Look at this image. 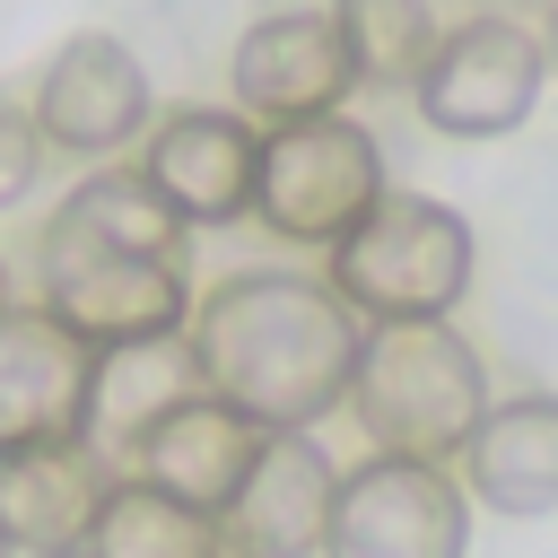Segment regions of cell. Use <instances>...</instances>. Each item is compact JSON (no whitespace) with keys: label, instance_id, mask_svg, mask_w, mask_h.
<instances>
[{"label":"cell","instance_id":"cell-17","mask_svg":"<svg viewBox=\"0 0 558 558\" xmlns=\"http://www.w3.org/2000/svg\"><path fill=\"white\" fill-rule=\"evenodd\" d=\"M87 558H227L218 549V523L192 514L183 497L148 488V480H122L87 532Z\"/></svg>","mask_w":558,"mask_h":558},{"label":"cell","instance_id":"cell-11","mask_svg":"<svg viewBox=\"0 0 558 558\" xmlns=\"http://www.w3.org/2000/svg\"><path fill=\"white\" fill-rule=\"evenodd\" d=\"M349 87H357L349 44L314 9H279V17L244 26V44H235V96H244V113L314 122V113H340Z\"/></svg>","mask_w":558,"mask_h":558},{"label":"cell","instance_id":"cell-9","mask_svg":"<svg viewBox=\"0 0 558 558\" xmlns=\"http://www.w3.org/2000/svg\"><path fill=\"white\" fill-rule=\"evenodd\" d=\"M340 514V471L314 436H262L235 506L218 514L227 558H323Z\"/></svg>","mask_w":558,"mask_h":558},{"label":"cell","instance_id":"cell-13","mask_svg":"<svg viewBox=\"0 0 558 558\" xmlns=\"http://www.w3.org/2000/svg\"><path fill=\"white\" fill-rule=\"evenodd\" d=\"M105 497H113V480H105L96 445L0 453V541L17 558H70V549H87Z\"/></svg>","mask_w":558,"mask_h":558},{"label":"cell","instance_id":"cell-18","mask_svg":"<svg viewBox=\"0 0 558 558\" xmlns=\"http://www.w3.org/2000/svg\"><path fill=\"white\" fill-rule=\"evenodd\" d=\"M331 26L349 44V70L366 87H418L427 61H436V17L427 0H331Z\"/></svg>","mask_w":558,"mask_h":558},{"label":"cell","instance_id":"cell-20","mask_svg":"<svg viewBox=\"0 0 558 558\" xmlns=\"http://www.w3.org/2000/svg\"><path fill=\"white\" fill-rule=\"evenodd\" d=\"M549 52H558V9H549Z\"/></svg>","mask_w":558,"mask_h":558},{"label":"cell","instance_id":"cell-23","mask_svg":"<svg viewBox=\"0 0 558 558\" xmlns=\"http://www.w3.org/2000/svg\"><path fill=\"white\" fill-rule=\"evenodd\" d=\"M0 558H9V541H0Z\"/></svg>","mask_w":558,"mask_h":558},{"label":"cell","instance_id":"cell-6","mask_svg":"<svg viewBox=\"0 0 558 558\" xmlns=\"http://www.w3.org/2000/svg\"><path fill=\"white\" fill-rule=\"evenodd\" d=\"M541 78H549V44H541L532 26H514V17H471V26H453V35L436 44V61H427V78H418L410 96H418V113H427L436 131H453V140H497V131H514V122L541 105Z\"/></svg>","mask_w":558,"mask_h":558},{"label":"cell","instance_id":"cell-7","mask_svg":"<svg viewBox=\"0 0 558 558\" xmlns=\"http://www.w3.org/2000/svg\"><path fill=\"white\" fill-rule=\"evenodd\" d=\"M462 549H471V506L436 462L375 453L366 471L340 480L323 558H462Z\"/></svg>","mask_w":558,"mask_h":558},{"label":"cell","instance_id":"cell-5","mask_svg":"<svg viewBox=\"0 0 558 558\" xmlns=\"http://www.w3.org/2000/svg\"><path fill=\"white\" fill-rule=\"evenodd\" d=\"M384 201V157L375 131L349 113H314V122H279L262 131V174H253V218L296 235V244H349L357 218Z\"/></svg>","mask_w":558,"mask_h":558},{"label":"cell","instance_id":"cell-22","mask_svg":"<svg viewBox=\"0 0 558 558\" xmlns=\"http://www.w3.org/2000/svg\"><path fill=\"white\" fill-rule=\"evenodd\" d=\"M70 558H87V549H70Z\"/></svg>","mask_w":558,"mask_h":558},{"label":"cell","instance_id":"cell-19","mask_svg":"<svg viewBox=\"0 0 558 558\" xmlns=\"http://www.w3.org/2000/svg\"><path fill=\"white\" fill-rule=\"evenodd\" d=\"M44 122L35 113H17L9 96H0V209H17L26 192H35V166H44Z\"/></svg>","mask_w":558,"mask_h":558},{"label":"cell","instance_id":"cell-8","mask_svg":"<svg viewBox=\"0 0 558 558\" xmlns=\"http://www.w3.org/2000/svg\"><path fill=\"white\" fill-rule=\"evenodd\" d=\"M87 401H96V349L44 305H9L0 314V453L87 445Z\"/></svg>","mask_w":558,"mask_h":558},{"label":"cell","instance_id":"cell-14","mask_svg":"<svg viewBox=\"0 0 558 558\" xmlns=\"http://www.w3.org/2000/svg\"><path fill=\"white\" fill-rule=\"evenodd\" d=\"M253 453H262V427H253L244 410H227L218 392H192L183 410H166V418L148 427V445H140L131 462H140L148 488H166V497H183L192 514L218 523V514L235 506Z\"/></svg>","mask_w":558,"mask_h":558},{"label":"cell","instance_id":"cell-15","mask_svg":"<svg viewBox=\"0 0 558 558\" xmlns=\"http://www.w3.org/2000/svg\"><path fill=\"white\" fill-rule=\"evenodd\" d=\"M462 480L497 514H549L558 506V392H514L480 418L462 445Z\"/></svg>","mask_w":558,"mask_h":558},{"label":"cell","instance_id":"cell-12","mask_svg":"<svg viewBox=\"0 0 558 558\" xmlns=\"http://www.w3.org/2000/svg\"><path fill=\"white\" fill-rule=\"evenodd\" d=\"M35 122L52 148L70 157H105L113 140H131L148 122V70L131 61V44L113 35H70L35 87Z\"/></svg>","mask_w":558,"mask_h":558},{"label":"cell","instance_id":"cell-21","mask_svg":"<svg viewBox=\"0 0 558 558\" xmlns=\"http://www.w3.org/2000/svg\"><path fill=\"white\" fill-rule=\"evenodd\" d=\"M0 314H9V270H0Z\"/></svg>","mask_w":558,"mask_h":558},{"label":"cell","instance_id":"cell-10","mask_svg":"<svg viewBox=\"0 0 558 558\" xmlns=\"http://www.w3.org/2000/svg\"><path fill=\"white\" fill-rule=\"evenodd\" d=\"M140 174L157 183V201H166L174 218H192V227H227V218L253 209L262 131H244V113H209V105L166 113L157 140H148V166H140Z\"/></svg>","mask_w":558,"mask_h":558},{"label":"cell","instance_id":"cell-2","mask_svg":"<svg viewBox=\"0 0 558 558\" xmlns=\"http://www.w3.org/2000/svg\"><path fill=\"white\" fill-rule=\"evenodd\" d=\"M174 209L148 174H96L78 183L44 227V314L70 323L87 349L174 340L183 323V253Z\"/></svg>","mask_w":558,"mask_h":558},{"label":"cell","instance_id":"cell-3","mask_svg":"<svg viewBox=\"0 0 558 558\" xmlns=\"http://www.w3.org/2000/svg\"><path fill=\"white\" fill-rule=\"evenodd\" d=\"M375 453L401 462H436L453 445L480 436L488 418V375L480 357L445 331V323H375L357 349V384H349Z\"/></svg>","mask_w":558,"mask_h":558},{"label":"cell","instance_id":"cell-4","mask_svg":"<svg viewBox=\"0 0 558 558\" xmlns=\"http://www.w3.org/2000/svg\"><path fill=\"white\" fill-rule=\"evenodd\" d=\"M331 288L375 323H445L471 288V227L427 192H384L349 244H331Z\"/></svg>","mask_w":558,"mask_h":558},{"label":"cell","instance_id":"cell-16","mask_svg":"<svg viewBox=\"0 0 558 558\" xmlns=\"http://www.w3.org/2000/svg\"><path fill=\"white\" fill-rule=\"evenodd\" d=\"M192 375H201V349L183 340H131V349H96V401H87V445L105 453H140L148 427L166 410L192 401Z\"/></svg>","mask_w":558,"mask_h":558},{"label":"cell","instance_id":"cell-1","mask_svg":"<svg viewBox=\"0 0 558 558\" xmlns=\"http://www.w3.org/2000/svg\"><path fill=\"white\" fill-rule=\"evenodd\" d=\"M192 349H201V384L227 410H244L262 436H305L357 384L366 331L340 305V288L288 279V270H244L209 296Z\"/></svg>","mask_w":558,"mask_h":558}]
</instances>
